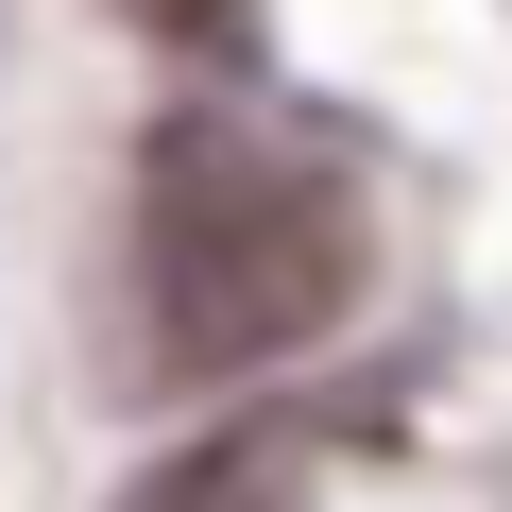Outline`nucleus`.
Instances as JSON below:
<instances>
[{"label": "nucleus", "instance_id": "nucleus-1", "mask_svg": "<svg viewBox=\"0 0 512 512\" xmlns=\"http://www.w3.org/2000/svg\"><path fill=\"white\" fill-rule=\"evenodd\" d=\"M376 274V205L325 137L291 120H239L188 103L137 137V205H120V359L154 393H222V376H274L308 359Z\"/></svg>", "mask_w": 512, "mask_h": 512}, {"label": "nucleus", "instance_id": "nucleus-2", "mask_svg": "<svg viewBox=\"0 0 512 512\" xmlns=\"http://www.w3.org/2000/svg\"><path fill=\"white\" fill-rule=\"evenodd\" d=\"M120 512H325V461H308L291 427H205V444L137 461Z\"/></svg>", "mask_w": 512, "mask_h": 512}]
</instances>
